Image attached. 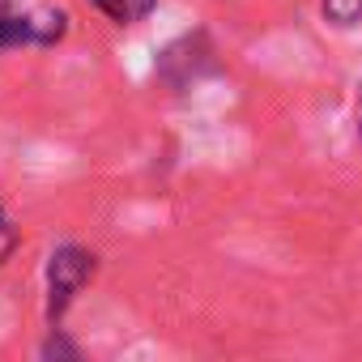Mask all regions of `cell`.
<instances>
[{"label": "cell", "mask_w": 362, "mask_h": 362, "mask_svg": "<svg viewBox=\"0 0 362 362\" xmlns=\"http://www.w3.org/2000/svg\"><path fill=\"white\" fill-rule=\"evenodd\" d=\"M94 269H98L94 252H86L77 243H64L52 252V260H47V320L52 324L69 311V303L81 294V286L94 277Z\"/></svg>", "instance_id": "1"}, {"label": "cell", "mask_w": 362, "mask_h": 362, "mask_svg": "<svg viewBox=\"0 0 362 362\" xmlns=\"http://www.w3.org/2000/svg\"><path fill=\"white\" fill-rule=\"evenodd\" d=\"M64 13L39 9V13H13L0 5V52L5 47H52L64 39Z\"/></svg>", "instance_id": "2"}, {"label": "cell", "mask_w": 362, "mask_h": 362, "mask_svg": "<svg viewBox=\"0 0 362 362\" xmlns=\"http://www.w3.org/2000/svg\"><path fill=\"white\" fill-rule=\"evenodd\" d=\"M90 5H98L111 22L132 26V22H141V18H149L158 9V0H90Z\"/></svg>", "instance_id": "3"}, {"label": "cell", "mask_w": 362, "mask_h": 362, "mask_svg": "<svg viewBox=\"0 0 362 362\" xmlns=\"http://www.w3.org/2000/svg\"><path fill=\"white\" fill-rule=\"evenodd\" d=\"M324 18L332 26H354L362 22V0H324Z\"/></svg>", "instance_id": "4"}, {"label": "cell", "mask_w": 362, "mask_h": 362, "mask_svg": "<svg viewBox=\"0 0 362 362\" xmlns=\"http://www.w3.org/2000/svg\"><path fill=\"white\" fill-rule=\"evenodd\" d=\"M13 247H18V226L5 218V209H0V264L13 256Z\"/></svg>", "instance_id": "5"}, {"label": "cell", "mask_w": 362, "mask_h": 362, "mask_svg": "<svg viewBox=\"0 0 362 362\" xmlns=\"http://www.w3.org/2000/svg\"><path fill=\"white\" fill-rule=\"evenodd\" d=\"M43 354H47V358H77V345H69L64 337H52V341L43 345Z\"/></svg>", "instance_id": "6"}]
</instances>
